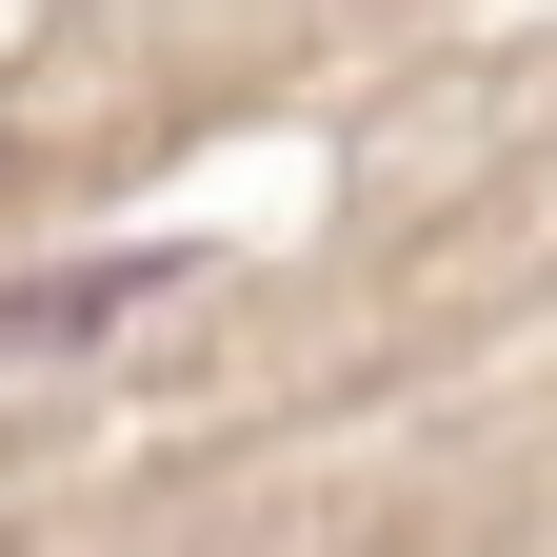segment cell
<instances>
[{
  "label": "cell",
  "mask_w": 557,
  "mask_h": 557,
  "mask_svg": "<svg viewBox=\"0 0 557 557\" xmlns=\"http://www.w3.org/2000/svg\"><path fill=\"white\" fill-rule=\"evenodd\" d=\"M180 278H199V259H160V239H120V259H40V278H0V359H100V338L180 319Z\"/></svg>",
  "instance_id": "obj_1"
}]
</instances>
